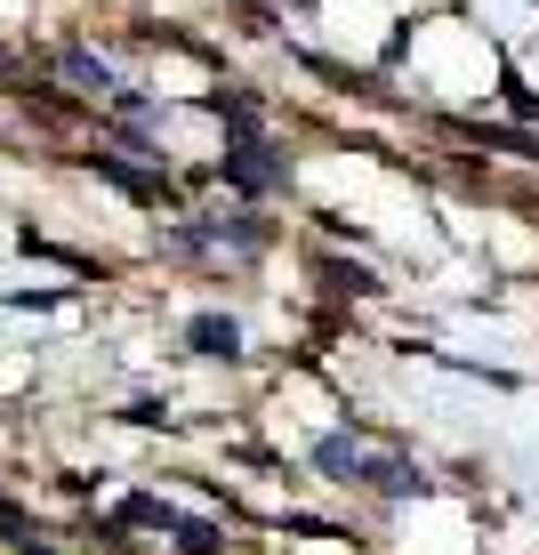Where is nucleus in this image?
Returning <instances> with one entry per match:
<instances>
[{
    "label": "nucleus",
    "mask_w": 539,
    "mask_h": 555,
    "mask_svg": "<svg viewBox=\"0 0 539 555\" xmlns=\"http://www.w3.org/2000/svg\"><path fill=\"white\" fill-rule=\"evenodd\" d=\"M194 338H202V354H234V322H194Z\"/></svg>",
    "instance_id": "nucleus-1"
},
{
    "label": "nucleus",
    "mask_w": 539,
    "mask_h": 555,
    "mask_svg": "<svg viewBox=\"0 0 539 555\" xmlns=\"http://www.w3.org/2000/svg\"><path fill=\"white\" fill-rule=\"evenodd\" d=\"M0 524H9V507H0Z\"/></svg>",
    "instance_id": "nucleus-2"
}]
</instances>
